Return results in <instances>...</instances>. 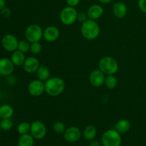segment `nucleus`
<instances>
[{"mask_svg":"<svg viewBox=\"0 0 146 146\" xmlns=\"http://www.w3.org/2000/svg\"><path fill=\"white\" fill-rule=\"evenodd\" d=\"M1 15L4 17H5V18H9V17H10V16H11V11L9 8L5 7L4 8H3L1 10Z\"/></svg>","mask_w":146,"mask_h":146,"instance_id":"31","label":"nucleus"},{"mask_svg":"<svg viewBox=\"0 0 146 146\" xmlns=\"http://www.w3.org/2000/svg\"><path fill=\"white\" fill-rule=\"evenodd\" d=\"M89 146H101V143H100L99 141L94 139V140H92V141H90Z\"/></svg>","mask_w":146,"mask_h":146,"instance_id":"33","label":"nucleus"},{"mask_svg":"<svg viewBox=\"0 0 146 146\" xmlns=\"http://www.w3.org/2000/svg\"><path fill=\"white\" fill-rule=\"evenodd\" d=\"M104 8L99 4H93L87 10L88 18L92 20H97L102 17L104 14Z\"/></svg>","mask_w":146,"mask_h":146,"instance_id":"16","label":"nucleus"},{"mask_svg":"<svg viewBox=\"0 0 146 146\" xmlns=\"http://www.w3.org/2000/svg\"><path fill=\"white\" fill-rule=\"evenodd\" d=\"M138 5L140 10L146 14V0H138Z\"/></svg>","mask_w":146,"mask_h":146,"instance_id":"30","label":"nucleus"},{"mask_svg":"<svg viewBox=\"0 0 146 146\" xmlns=\"http://www.w3.org/2000/svg\"><path fill=\"white\" fill-rule=\"evenodd\" d=\"M14 108L8 104H3L0 106V118L1 119L4 118H11L14 115Z\"/></svg>","mask_w":146,"mask_h":146,"instance_id":"20","label":"nucleus"},{"mask_svg":"<svg viewBox=\"0 0 146 146\" xmlns=\"http://www.w3.org/2000/svg\"><path fill=\"white\" fill-rule=\"evenodd\" d=\"M81 137V131L78 127L71 126L66 128L64 133V138L67 142H77Z\"/></svg>","mask_w":146,"mask_h":146,"instance_id":"11","label":"nucleus"},{"mask_svg":"<svg viewBox=\"0 0 146 146\" xmlns=\"http://www.w3.org/2000/svg\"><path fill=\"white\" fill-rule=\"evenodd\" d=\"M97 135V129L94 125H89L86 126L84 129V133H83V135L84 138H85L86 141H91L92 140L95 139L96 136Z\"/></svg>","mask_w":146,"mask_h":146,"instance_id":"21","label":"nucleus"},{"mask_svg":"<svg viewBox=\"0 0 146 146\" xmlns=\"http://www.w3.org/2000/svg\"><path fill=\"white\" fill-rule=\"evenodd\" d=\"M27 90L32 96H40L45 92V83L39 79L33 80L29 84Z\"/></svg>","mask_w":146,"mask_h":146,"instance_id":"8","label":"nucleus"},{"mask_svg":"<svg viewBox=\"0 0 146 146\" xmlns=\"http://www.w3.org/2000/svg\"><path fill=\"white\" fill-rule=\"evenodd\" d=\"M60 31L55 26H48L44 30L43 38L47 42H54L58 38Z\"/></svg>","mask_w":146,"mask_h":146,"instance_id":"13","label":"nucleus"},{"mask_svg":"<svg viewBox=\"0 0 146 146\" xmlns=\"http://www.w3.org/2000/svg\"><path fill=\"white\" fill-rule=\"evenodd\" d=\"M6 7V2L4 0H0V11L3 8Z\"/></svg>","mask_w":146,"mask_h":146,"instance_id":"34","label":"nucleus"},{"mask_svg":"<svg viewBox=\"0 0 146 146\" xmlns=\"http://www.w3.org/2000/svg\"><path fill=\"white\" fill-rule=\"evenodd\" d=\"M13 125H14V123L10 118H4V119H1V121H0V128L3 131H9L13 128Z\"/></svg>","mask_w":146,"mask_h":146,"instance_id":"25","label":"nucleus"},{"mask_svg":"<svg viewBox=\"0 0 146 146\" xmlns=\"http://www.w3.org/2000/svg\"><path fill=\"white\" fill-rule=\"evenodd\" d=\"M65 87V82L60 77H51L45 81V92L50 96H60L64 92Z\"/></svg>","mask_w":146,"mask_h":146,"instance_id":"1","label":"nucleus"},{"mask_svg":"<svg viewBox=\"0 0 146 146\" xmlns=\"http://www.w3.org/2000/svg\"><path fill=\"white\" fill-rule=\"evenodd\" d=\"M88 16L87 14L85 12H79L78 13V15H77V20H78L79 22H81V24H83L84 22H85L86 20H88Z\"/></svg>","mask_w":146,"mask_h":146,"instance_id":"29","label":"nucleus"},{"mask_svg":"<svg viewBox=\"0 0 146 146\" xmlns=\"http://www.w3.org/2000/svg\"><path fill=\"white\" fill-rule=\"evenodd\" d=\"M77 15H78V12L75 7L68 6L63 9L60 12V21L66 26L72 25L76 21Z\"/></svg>","mask_w":146,"mask_h":146,"instance_id":"6","label":"nucleus"},{"mask_svg":"<svg viewBox=\"0 0 146 146\" xmlns=\"http://www.w3.org/2000/svg\"><path fill=\"white\" fill-rule=\"evenodd\" d=\"M98 68L105 75H115L118 71L119 65L112 56H104L98 62Z\"/></svg>","mask_w":146,"mask_h":146,"instance_id":"3","label":"nucleus"},{"mask_svg":"<svg viewBox=\"0 0 146 146\" xmlns=\"http://www.w3.org/2000/svg\"><path fill=\"white\" fill-rule=\"evenodd\" d=\"M36 77L38 79L41 80L42 81H46L49 78H51V72L48 69V67L45 66H40L38 67V70L36 72Z\"/></svg>","mask_w":146,"mask_h":146,"instance_id":"19","label":"nucleus"},{"mask_svg":"<svg viewBox=\"0 0 146 146\" xmlns=\"http://www.w3.org/2000/svg\"><path fill=\"white\" fill-rule=\"evenodd\" d=\"M66 1L68 6L72 7H76V6H78L80 2V0H66Z\"/></svg>","mask_w":146,"mask_h":146,"instance_id":"32","label":"nucleus"},{"mask_svg":"<svg viewBox=\"0 0 146 146\" xmlns=\"http://www.w3.org/2000/svg\"><path fill=\"white\" fill-rule=\"evenodd\" d=\"M39 66V61L35 56H29L28 58H26L24 65H23V68H24L25 72L29 74L36 72Z\"/></svg>","mask_w":146,"mask_h":146,"instance_id":"12","label":"nucleus"},{"mask_svg":"<svg viewBox=\"0 0 146 146\" xmlns=\"http://www.w3.org/2000/svg\"><path fill=\"white\" fill-rule=\"evenodd\" d=\"M113 15L118 19H123L126 17L128 13V7L125 3L122 1H116L113 5Z\"/></svg>","mask_w":146,"mask_h":146,"instance_id":"15","label":"nucleus"},{"mask_svg":"<svg viewBox=\"0 0 146 146\" xmlns=\"http://www.w3.org/2000/svg\"><path fill=\"white\" fill-rule=\"evenodd\" d=\"M11 60L15 66H21L24 65V63L26 60L24 53L19 50H16L15 51L12 52Z\"/></svg>","mask_w":146,"mask_h":146,"instance_id":"18","label":"nucleus"},{"mask_svg":"<svg viewBox=\"0 0 146 146\" xmlns=\"http://www.w3.org/2000/svg\"><path fill=\"white\" fill-rule=\"evenodd\" d=\"M14 66H15L9 58H0V75L4 76L11 75L14 70Z\"/></svg>","mask_w":146,"mask_h":146,"instance_id":"14","label":"nucleus"},{"mask_svg":"<svg viewBox=\"0 0 146 146\" xmlns=\"http://www.w3.org/2000/svg\"><path fill=\"white\" fill-rule=\"evenodd\" d=\"M98 1L102 4H108V3L111 2L113 0H98Z\"/></svg>","mask_w":146,"mask_h":146,"instance_id":"35","label":"nucleus"},{"mask_svg":"<svg viewBox=\"0 0 146 146\" xmlns=\"http://www.w3.org/2000/svg\"><path fill=\"white\" fill-rule=\"evenodd\" d=\"M104 84H105L106 87L108 88V89H114L117 86L118 80H117V78L114 75H107L106 76Z\"/></svg>","mask_w":146,"mask_h":146,"instance_id":"23","label":"nucleus"},{"mask_svg":"<svg viewBox=\"0 0 146 146\" xmlns=\"http://www.w3.org/2000/svg\"><path fill=\"white\" fill-rule=\"evenodd\" d=\"M66 125L65 124L61 121H56L53 125V130L55 133L58 134L64 133L66 131Z\"/></svg>","mask_w":146,"mask_h":146,"instance_id":"26","label":"nucleus"},{"mask_svg":"<svg viewBox=\"0 0 146 146\" xmlns=\"http://www.w3.org/2000/svg\"><path fill=\"white\" fill-rule=\"evenodd\" d=\"M44 30L41 26L33 24L28 26L25 30V38L29 43L39 42L43 38Z\"/></svg>","mask_w":146,"mask_h":146,"instance_id":"5","label":"nucleus"},{"mask_svg":"<svg viewBox=\"0 0 146 146\" xmlns=\"http://www.w3.org/2000/svg\"><path fill=\"white\" fill-rule=\"evenodd\" d=\"M30 127H31V123L28 122H21L17 126V131L20 135H24V134L29 133L30 132Z\"/></svg>","mask_w":146,"mask_h":146,"instance_id":"24","label":"nucleus"},{"mask_svg":"<svg viewBox=\"0 0 146 146\" xmlns=\"http://www.w3.org/2000/svg\"><path fill=\"white\" fill-rule=\"evenodd\" d=\"M106 76L100 69H95L91 72L89 75V82L93 86L101 87L105 82Z\"/></svg>","mask_w":146,"mask_h":146,"instance_id":"10","label":"nucleus"},{"mask_svg":"<svg viewBox=\"0 0 146 146\" xmlns=\"http://www.w3.org/2000/svg\"><path fill=\"white\" fill-rule=\"evenodd\" d=\"M104 146H121L122 138L121 133L115 129H109L104 132L101 138Z\"/></svg>","mask_w":146,"mask_h":146,"instance_id":"4","label":"nucleus"},{"mask_svg":"<svg viewBox=\"0 0 146 146\" xmlns=\"http://www.w3.org/2000/svg\"><path fill=\"white\" fill-rule=\"evenodd\" d=\"M42 51V46L39 42L31 43L30 44V51L34 55L39 54Z\"/></svg>","mask_w":146,"mask_h":146,"instance_id":"28","label":"nucleus"},{"mask_svg":"<svg viewBox=\"0 0 146 146\" xmlns=\"http://www.w3.org/2000/svg\"><path fill=\"white\" fill-rule=\"evenodd\" d=\"M30 44H31V43L29 42L27 40V41L26 40H21V41H19L17 50L25 54V53L30 51Z\"/></svg>","mask_w":146,"mask_h":146,"instance_id":"27","label":"nucleus"},{"mask_svg":"<svg viewBox=\"0 0 146 146\" xmlns=\"http://www.w3.org/2000/svg\"><path fill=\"white\" fill-rule=\"evenodd\" d=\"M34 138L31 134L21 135L18 141V146H34Z\"/></svg>","mask_w":146,"mask_h":146,"instance_id":"22","label":"nucleus"},{"mask_svg":"<svg viewBox=\"0 0 146 146\" xmlns=\"http://www.w3.org/2000/svg\"><path fill=\"white\" fill-rule=\"evenodd\" d=\"M47 133L46 126L44 123L38 121H35L31 123L30 134L34 139L41 140L46 136Z\"/></svg>","mask_w":146,"mask_h":146,"instance_id":"7","label":"nucleus"},{"mask_svg":"<svg viewBox=\"0 0 146 146\" xmlns=\"http://www.w3.org/2000/svg\"><path fill=\"white\" fill-rule=\"evenodd\" d=\"M131 128V122L128 119H121L116 123L115 125V129L120 133H126L130 131Z\"/></svg>","mask_w":146,"mask_h":146,"instance_id":"17","label":"nucleus"},{"mask_svg":"<svg viewBox=\"0 0 146 146\" xmlns=\"http://www.w3.org/2000/svg\"><path fill=\"white\" fill-rule=\"evenodd\" d=\"M19 41L17 37L11 34H6L1 39V46L5 51L14 52L18 48Z\"/></svg>","mask_w":146,"mask_h":146,"instance_id":"9","label":"nucleus"},{"mask_svg":"<svg viewBox=\"0 0 146 146\" xmlns=\"http://www.w3.org/2000/svg\"><path fill=\"white\" fill-rule=\"evenodd\" d=\"M101 31L99 25L95 20L88 19L83 23L81 27V33L83 37L88 41H94L98 37Z\"/></svg>","mask_w":146,"mask_h":146,"instance_id":"2","label":"nucleus"}]
</instances>
